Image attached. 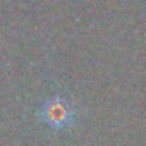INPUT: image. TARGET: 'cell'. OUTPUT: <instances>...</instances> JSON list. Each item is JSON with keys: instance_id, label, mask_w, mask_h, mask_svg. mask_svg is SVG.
Listing matches in <instances>:
<instances>
[{"instance_id": "obj_1", "label": "cell", "mask_w": 146, "mask_h": 146, "mask_svg": "<svg viewBox=\"0 0 146 146\" xmlns=\"http://www.w3.org/2000/svg\"><path fill=\"white\" fill-rule=\"evenodd\" d=\"M36 113L41 122L55 131H65L72 127L78 119L74 105L64 96H52L45 100Z\"/></svg>"}]
</instances>
